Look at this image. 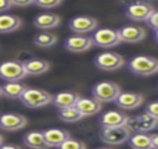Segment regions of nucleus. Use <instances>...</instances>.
<instances>
[{"mask_svg": "<svg viewBox=\"0 0 158 149\" xmlns=\"http://www.w3.org/2000/svg\"><path fill=\"white\" fill-rule=\"evenodd\" d=\"M97 149H112V148H108V147H104V148H97Z\"/></svg>", "mask_w": 158, "mask_h": 149, "instance_id": "36", "label": "nucleus"}, {"mask_svg": "<svg viewBox=\"0 0 158 149\" xmlns=\"http://www.w3.org/2000/svg\"><path fill=\"white\" fill-rule=\"evenodd\" d=\"M57 149H86V145H85V142H82V141L69 138V139H67L65 142H63Z\"/></svg>", "mask_w": 158, "mask_h": 149, "instance_id": "27", "label": "nucleus"}, {"mask_svg": "<svg viewBox=\"0 0 158 149\" xmlns=\"http://www.w3.org/2000/svg\"><path fill=\"white\" fill-rule=\"evenodd\" d=\"M24 144L31 149H49V144L44 139L43 133L40 131H31L24 137Z\"/></svg>", "mask_w": 158, "mask_h": 149, "instance_id": "22", "label": "nucleus"}, {"mask_svg": "<svg viewBox=\"0 0 158 149\" xmlns=\"http://www.w3.org/2000/svg\"><path fill=\"white\" fill-rule=\"evenodd\" d=\"M157 124L158 119H154V117L143 113L136 117H129L128 123H126V128L135 134H146L156 130Z\"/></svg>", "mask_w": 158, "mask_h": 149, "instance_id": "4", "label": "nucleus"}, {"mask_svg": "<svg viewBox=\"0 0 158 149\" xmlns=\"http://www.w3.org/2000/svg\"><path fill=\"white\" fill-rule=\"evenodd\" d=\"M28 120L18 113H4L0 114V128L3 131H19L25 128Z\"/></svg>", "mask_w": 158, "mask_h": 149, "instance_id": "12", "label": "nucleus"}, {"mask_svg": "<svg viewBox=\"0 0 158 149\" xmlns=\"http://www.w3.org/2000/svg\"><path fill=\"white\" fill-rule=\"evenodd\" d=\"M92 41L93 45L100 47H114L121 43L118 31L110 29V28H101V29H96L92 33Z\"/></svg>", "mask_w": 158, "mask_h": 149, "instance_id": "6", "label": "nucleus"}, {"mask_svg": "<svg viewBox=\"0 0 158 149\" xmlns=\"http://www.w3.org/2000/svg\"><path fill=\"white\" fill-rule=\"evenodd\" d=\"M129 120V116L123 112L110 110L101 116L100 123L103 128H117V127H125Z\"/></svg>", "mask_w": 158, "mask_h": 149, "instance_id": "15", "label": "nucleus"}, {"mask_svg": "<svg viewBox=\"0 0 158 149\" xmlns=\"http://www.w3.org/2000/svg\"><path fill=\"white\" fill-rule=\"evenodd\" d=\"M0 149H22V148L17 147V145H2Z\"/></svg>", "mask_w": 158, "mask_h": 149, "instance_id": "34", "label": "nucleus"}, {"mask_svg": "<svg viewBox=\"0 0 158 149\" xmlns=\"http://www.w3.org/2000/svg\"><path fill=\"white\" fill-rule=\"evenodd\" d=\"M78 99H79V95L77 92L65 91V92H60V94L54 95L52 99V103L60 110V109L74 107V106L77 105Z\"/></svg>", "mask_w": 158, "mask_h": 149, "instance_id": "18", "label": "nucleus"}, {"mask_svg": "<svg viewBox=\"0 0 158 149\" xmlns=\"http://www.w3.org/2000/svg\"><path fill=\"white\" fill-rule=\"evenodd\" d=\"M33 24H35V27L40 28V29L47 31V29L57 28L61 24V18L54 13H42L35 17Z\"/></svg>", "mask_w": 158, "mask_h": 149, "instance_id": "19", "label": "nucleus"}, {"mask_svg": "<svg viewBox=\"0 0 158 149\" xmlns=\"http://www.w3.org/2000/svg\"><path fill=\"white\" fill-rule=\"evenodd\" d=\"M156 11L151 3L147 2H133L129 3L125 7V15L135 22H143L151 15V13Z\"/></svg>", "mask_w": 158, "mask_h": 149, "instance_id": "5", "label": "nucleus"}, {"mask_svg": "<svg viewBox=\"0 0 158 149\" xmlns=\"http://www.w3.org/2000/svg\"><path fill=\"white\" fill-rule=\"evenodd\" d=\"M146 114L154 117V119H158V102H157V100L148 103L147 107H146Z\"/></svg>", "mask_w": 158, "mask_h": 149, "instance_id": "30", "label": "nucleus"}, {"mask_svg": "<svg viewBox=\"0 0 158 149\" xmlns=\"http://www.w3.org/2000/svg\"><path fill=\"white\" fill-rule=\"evenodd\" d=\"M121 88L118 84L111 82V81H101L97 82L92 88V95L96 100L100 103L103 102H114L117 96L121 94Z\"/></svg>", "mask_w": 158, "mask_h": 149, "instance_id": "3", "label": "nucleus"}, {"mask_svg": "<svg viewBox=\"0 0 158 149\" xmlns=\"http://www.w3.org/2000/svg\"><path fill=\"white\" fill-rule=\"evenodd\" d=\"M94 64L100 70H104V71H115V70L121 68L125 64V60H123V57L119 53L106 52L96 56Z\"/></svg>", "mask_w": 158, "mask_h": 149, "instance_id": "8", "label": "nucleus"}, {"mask_svg": "<svg viewBox=\"0 0 158 149\" xmlns=\"http://www.w3.org/2000/svg\"><path fill=\"white\" fill-rule=\"evenodd\" d=\"M97 25H98V22L96 18L86 17V15H79L69 21L68 27H69V29L74 31L78 35H85V33L94 32L97 29Z\"/></svg>", "mask_w": 158, "mask_h": 149, "instance_id": "10", "label": "nucleus"}, {"mask_svg": "<svg viewBox=\"0 0 158 149\" xmlns=\"http://www.w3.org/2000/svg\"><path fill=\"white\" fill-rule=\"evenodd\" d=\"M3 141H4V138H3V135H2V134H0V147H2V145H3Z\"/></svg>", "mask_w": 158, "mask_h": 149, "instance_id": "35", "label": "nucleus"}, {"mask_svg": "<svg viewBox=\"0 0 158 149\" xmlns=\"http://www.w3.org/2000/svg\"><path fill=\"white\" fill-rule=\"evenodd\" d=\"M151 138H153V145H154V148L158 149V135H157V134H153V135H151Z\"/></svg>", "mask_w": 158, "mask_h": 149, "instance_id": "33", "label": "nucleus"}, {"mask_svg": "<svg viewBox=\"0 0 158 149\" xmlns=\"http://www.w3.org/2000/svg\"><path fill=\"white\" fill-rule=\"evenodd\" d=\"M43 135L50 148H58L67 139L72 138L68 131L61 130V128H50V130H46L43 133Z\"/></svg>", "mask_w": 158, "mask_h": 149, "instance_id": "17", "label": "nucleus"}, {"mask_svg": "<svg viewBox=\"0 0 158 149\" xmlns=\"http://www.w3.org/2000/svg\"><path fill=\"white\" fill-rule=\"evenodd\" d=\"M25 89L27 86L22 85L21 82H7L0 86L2 95L6 98H10V99H19Z\"/></svg>", "mask_w": 158, "mask_h": 149, "instance_id": "24", "label": "nucleus"}, {"mask_svg": "<svg viewBox=\"0 0 158 149\" xmlns=\"http://www.w3.org/2000/svg\"><path fill=\"white\" fill-rule=\"evenodd\" d=\"M75 107L82 114V117H89L97 114L101 110V103L94 98H79Z\"/></svg>", "mask_w": 158, "mask_h": 149, "instance_id": "16", "label": "nucleus"}, {"mask_svg": "<svg viewBox=\"0 0 158 149\" xmlns=\"http://www.w3.org/2000/svg\"><path fill=\"white\" fill-rule=\"evenodd\" d=\"M143 98L142 94H135V92H121L114 100V103L118 107L123 109V110H135V109L140 107L143 105Z\"/></svg>", "mask_w": 158, "mask_h": 149, "instance_id": "14", "label": "nucleus"}, {"mask_svg": "<svg viewBox=\"0 0 158 149\" xmlns=\"http://www.w3.org/2000/svg\"><path fill=\"white\" fill-rule=\"evenodd\" d=\"M146 22H147V25L154 31V32H157V29H158V13L157 11H153L151 15L146 20Z\"/></svg>", "mask_w": 158, "mask_h": 149, "instance_id": "29", "label": "nucleus"}, {"mask_svg": "<svg viewBox=\"0 0 158 149\" xmlns=\"http://www.w3.org/2000/svg\"><path fill=\"white\" fill-rule=\"evenodd\" d=\"M33 42H35V45H38L39 47H52L57 43V36H56L54 33L43 32V33L36 35Z\"/></svg>", "mask_w": 158, "mask_h": 149, "instance_id": "26", "label": "nucleus"}, {"mask_svg": "<svg viewBox=\"0 0 158 149\" xmlns=\"http://www.w3.org/2000/svg\"><path fill=\"white\" fill-rule=\"evenodd\" d=\"M131 135L132 133L125 125V127H117V128H103L100 138L107 145H122L125 142H128Z\"/></svg>", "mask_w": 158, "mask_h": 149, "instance_id": "9", "label": "nucleus"}, {"mask_svg": "<svg viewBox=\"0 0 158 149\" xmlns=\"http://www.w3.org/2000/svg\"><path fill=\"white\" fill-rule=\"evenodd\" d=\"M0 96H2V92H0Z\"/></svg>", "mask_w": 158, "mask_h": 149, "instance_id": "37", "label": "nucleus"}, {"mask_svg": "<svg viewBox=\"0 0 158 149\" xmlns=\"http://www.w3.org/2000/svg\"><path fill=\"white\" fill-rule=\"evenodd\" d=\"M27 77L24 67L18 61H4L0 64V78L7 82H19Z\"/></svg>", "mask_w": 158, "mask_h": 149, "instance_id": "7", "label": "nucleus"}, {"mask_svg": "<svg viewBox=\"0 0 158 149\" xmlns=\"http://www.w3.org/2000/svg\"><path fill=\"white\" fill-rule=\"evenodd\" d=\"M52 99L53 96L49 92L39 88H27L24 91V94L21 95V98H19V100L27 107H31V109L44 107V106L52 103Z\"/></svg>", "mask_w": 158, "mask_h": 149, "instance_id": "2", "label": "nucleus"}, {"mask_svg": "<svg viewBox=\"0 0 158 149\" xmlns=\"http://www.w3.org/2000/svg\"><path fill=\"white\" fill-rule=\"evenodd\" d=\"M11 2H13V7H27V6H31L35 3L32 0H28V2H15V0H11Z\"/></svg>", "mask_w": 158, "mask_h": 149, "instance_id": "32", "label": "nucleus"}, {"mask_svg": "<svg viewBox=\"0 0 158 149\" xmlns=\"http://www.w3.org/2000/svg\"><path fill=\"white\" fill-rule=\"evenodd\" d=\"M128 144L132 149H156L153 145V138L148 134H133L129 137Z\"/></svg>", "mask_w": 158, "mask_h": 149, "instance_id": "23", "label": "nucleus"}, {"mask_svg": "<svg viewBox=\"0 0 158 149\" xmlns=\"http://www.w3.org/2000/svg\"><path fill=\"white\" fill-rule=\"evenodd\" d=\"M121 42H126V43H140L146 39L147 33L143 27L139 25H125L118 31Z\"/></svg>", "mask_w": 158, "mask_h": 149, "instance_id": "11", "label": "nucleus"}, {"mask_svg": "<svg viewBox=\"0 0 158 149\" xmlns=\"http://www.w3.org/2000/svg\"><path fill=\"white\" fill-rule=\"evenodd\" d=\"M128 68L140 77L154 75L158 71V60L153 56H135L128 61Z\"/></svg>", "mask_w": 158, "mask_h": 149, "instance_id": "1", "label": "nucleus"}, {"mask_svg": "<svg viewBox=\"0 0 158 149\" xmlns=\"http://www.w3.org/2000/svg\"><path fill=\"white\" fill-rule=\"evenodd\" d=\"M22 25L19 17L11 14H0V33H11L18 31Z\"/></svg>", "mask_w": 158, "mask_h": 149, "instance_id": "21", "label": "nucleus"}, {"mask_svg": "<svg viewBox=\"0 0 158 149\" xmlns=\"http://www.w3.org/2000/svg\"><path fill=\"white\" fill-rule=\"evenodd\" d=\"M58 117L65 123H78L81 121L83 117L78 112V109L75 107H67V109H60L58 110Z\"/></svg>", "mask_w": 158, "mask_h": 149, "instance_id": "25", "label": "nucleus"}, {"mask_svg": "<svg viewBox=\"0 0 158 149\" xmlns=\"http://www.w3.org/2000/svg\"><path fill=\"white\" fill-rule=\"evenodd\" d=\"M27 75H42L46 74L50 70V63L42 59H31V60L22 63Z\"/></svg>", "mask_w": 158, "mask_h": 149, "instance_id": "20", "label": "nucleus"}, {"mask_svg": "<svg viewBox=\"0 0 158 149\" xmlns=\"http://www.w3.org/2000/svg\"><path fill=\"white\" fill-rule=\"evenodd\" d=\"M33 4L36 6V7H40V8H44V10H52V8H56L58 7V6L63 4V2L61 0H44V2H40V0H36Z\"/></svg>", "mask_w": 158, "mask_h": 149, "instance_id": "28", "label": "nucleus"}, {"mask_svg": "<svg viewBox=\"0 0 158 149\" xmlns=\"http://www.w3.org/2000/svg\"><path fill=\"white\" fill-rule=\"evenodd\" d=\"M93 46V41L90 36L87 35H72L65 39L64 42V47L68 52L72 53H83L90 50Z\"/></svg>", "mask_w": 158, "mask_h": 149, "instance_id": "13", "label": "nucleus"}, {"mask_svg": "<svg viewBox=\"0 0 158 149\" xmlns=\"http://www.w3.org/2000/svg\"><path fill=\"white\" fill-rule=\"evenodd\" d=\"M11 7H13V2L11 0H0V13L8 11Z\"/></svg>", "mask_w": 158, "mask_h": 149, "instance_id": "31", "label": "nucleus"}]
</instances>
